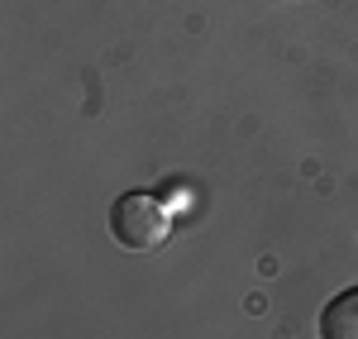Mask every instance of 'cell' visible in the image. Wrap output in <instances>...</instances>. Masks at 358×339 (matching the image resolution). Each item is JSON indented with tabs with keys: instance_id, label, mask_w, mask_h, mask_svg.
I'll use <instances>...</instances> for the list:
<instances>
[{
	"instance_id": "6da1fadb",
	"label": "cell",
	"mask_w": 358,
	"mask_h": 339,
	"mask_svg": "<svg viewBox=\"0 0 358 339\" xmlns=\"http://www.w3.org/2000/svg\"><path fill=\"white\" fill-rule=\"evenodd\" d=\"M110 234L120 249L129 254H153L172 234V210L163 196H148V192H129L110 205Z\"/></svg>"
},
{
	"instance_id": "7a4b0ae2",
	"label": "cell",
	"mask_w": 358,
	"mask_h": 339,
	"mask_svg": "<svg viewBox=\"0 0 358 339\" xmlns=\"http://www.w3.org/2000/svg\"><path fill=\"white\" fill-rule=\"evenodd\" d=\"M320 339H358V287L339 291L320 311Z\"/></svg>"
}]
</instances>
